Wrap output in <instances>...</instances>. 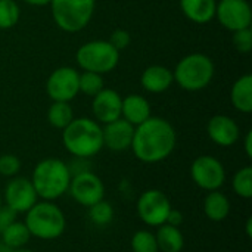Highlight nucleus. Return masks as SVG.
Listing matches in <instances>:
<instances>
[{
	"label": "nucleus",
	"mask_w": 252,
	"mask_h": 252,
	"mask_svg": "<svg viewBox=\"0 0 252 252\" xmlns=\"http://www.w3.org/2000/svg\"><path fill=\"white\" fill-rule=\"evenodd\" d=\"M74 120V111L69 102H53L47 111V121L52 127L63 130Z\"/></svg>",
	"instance_id": "obj_24"
},
{
	"label": "nucleus",
	"mask_w": 252,
	"mask_h": 252,
	"mask_svg": "<svg viewBox=\"0 0 252 252\" xmlns=\"http://www.w3.org/2000/svg\"><path fill=\"white\" fill-rule=\"evenodd\" d=\"M89 217L93 224L106 226L114 219V208L109 202L102 199V201L93 204L92 207H89Z\"/></svg>",
	"instance_id": "obj_27"
},
{
	"label": "nucleus",
	"mask_w": 252,
	"mask_h": 252,
	"mask_svg": "<svg viewBox=\"0 0 252 252\" xmlns=\"http://www.w3.org/2000/svg\"><path fill=\"white\" fill-rule=\"evenodd\" d=\"M12 251H13L12 248H9L7 245H4V244L0 241V252H12Z\"/></svg>",
	"instance_id": "obj_37"
},
{
	"label": "nucleus",
	"mask_w": 252,
	"mask_h": 252,
	"mask_svg": "<svg viewBox=\"0 0 252 252\" xmlns=\"http://www.w3.org/2000/svg\"><path fill=\"white\" fill-rule=\"evenodd\" d=\"M151 117V105L146 97L140 94H128L121 103V118L131 126H139Z\"/></svg>",
	"instance_id": "obj_18"
},
{
	"label": "nucleus",
	"mask_w": 252,
	"mask_h": 252,
	"mask_svg": "<svg viewBox=\"0 0 252 252\" xmlns=\"http://www.w3.org/2000/svg\"><path fill=\"white\" fill-rule=\"evenodd\" d=\"M232 189L233 192L242 199L252 198V167L247 165L238 170L232 179Z\"/></svg>",
	"instance_id": "obj_25"
},
{
	"label": "nucleus",
	"mask_w": 252,
	"mask_h": 252,
	"mask_svg": "<svg viewBox=\"0 0 252 252\" xmlns=\"http://www.w3.org/2000/svg\"><path fill=\"white\" fill-rule=\"evenodd\" d=\"M22 1L31 6H46L50 3V0H22Z\"/></svg>",
	"instance_id": "obj_36"
},
{
	"label": "nucleus",
	"mask_w": 252,
	"mask_h": 252,
	"mask_svg": "<svg viewBox=\"0 0 252 252\" xmlns=\"http://www.w3.org/2000/svg\"><path fill=\"white\" fill-rule=\"evenodd\" d=\"M133 252H159L155 233L149 230H137L130 241Z\"/></svg>",
	"instance_id": "obj_26"
},
{
	"label": "nucleus",
	"mask_w": 252,
	"mask_h": 252,
	"mask_svg": "<svg viewBox=\"0 0 252 252\" xmlns=\"http://www.w3.org/2000/svg\"><path fill=\"white\" fill-rule=\"evenodd\" d=\"M207 133L216 145L223 148L233 146L241 136L239 126L233 118L227 115H214L213 118H210Z\"/></svg>",
	"instance_id": "obj_16"
},
{
	"label": "nucleus",
	"mask_w": 252,
	"mask_h": 252,
	"mask_svg": "<svg viewBox=\"0 0 252 252\" xmlns=\"http://www.w3.org/2000/svg\"><path fill=\"white\" fill-rule=\"evenodd\" d=\"M204 213L211 221H224L230 214L229 198L220 190L208 192V195L204 199Z\"/></svg>",
	"instance_id": "obj_20"
},
{
	"label": "nucleus",
	"mask_w": 252,
	"mask_h": 252,
	"mask_svg": "<svg viewBox=\"0 0 252 252\" xmlns=\"http://www.w3.org/2000/svg\"><path fill=\"white\" fill-rule=\"evenodd\" d=\"M80 72L71 66L56 68L47 78L46 92L53 102H71L78 93Z\"/></svg>",
	"instance_id": "obj_12"
},
{
	"label": "nucleus",
	"mask_w": 252,
	"mask_h": 252,
	"mask_svg": "<svg viewBox=\"0 0 252 252\" xmlns=\"http://www.w3.org/2000/svg\"><path fill=\"white\" fill-rule=\"evenodd\" d=\"M171 208L168 196L158 189H148L137 199L139 219L149 227L164 224Z\"/></svg>",
	"instance_id": "obj_10"
},
{
	"label": "nucleus",
	"mask_w": 252,
	"mask_h": 252,
	"mask_svg": "<svg viewBox=\"0 0 252 252\" xmlns=\"http://www.w3.org/2000/svg\"><path fill=\"white\" fill-rule=\"evenodd\" d=\"M68 192L77 204L86 208L105 199V185L100 177L90 170L72 174Z\"/></svg>",
	"instance_id": "obj_9"
},
{
	"label": "nucleus",
	"mask_w": 252,
	"mask_h": 252,
	"mask_svg": "<svg viewBox=\"0 0 252 252\" xmlns=\"http://www.w3.org/2000/svg\"><path fill=\"white\" fill-rule=\"evenodd\" d=\"M244 146H245V154L248 158H252V131L250 130L245 136V140H244Z\"/></svg>",
	"instance_id": "obj_35"
},
{
	"label": "nucleus",
	"mask_w": 252,
	"mask_h": 252,
	"mask_svg": "<svg viewBox=\"0 0 252 252\" xmlns=\"http://www.w3.org/2000/svg\"><path fill=\"white\" fill-rule=\"evenodd\" d=\"M62 131L63 146L75 158L89 159L103 148L102 127L96 120L86 117L74 118Z\"/></svg>",
	"instance_id": "obj_2"
},
{
	"label": "nucleus",
	"mask_w": 252,
	"mask_h": 252,
	"mask_svg": "<svg viewBox=\"0 0 252 252\" xmlns=\"http://www.w3.org/2000/svg\"><path fill=\"white\" fill-rule=\"evenodd\" d=\"M232 105L244 114H250L252 111V75L245 74L239 77L233 86L230 93Z\"/></svg>",
	"instance_id": "obj_21"
},
{
	"label": "nucleus",
	"mask_w": 252,
	"mask_h": 252,
	"mask_svg": "<svg viewBox=\"0 0 252 252\" xmlns=\"http://www.w3.org/2000/svg\"><path fill=\"white\" fill-rule=\"evenodd\" d=\"M177 143L174 127L161 117H149L134 127L131 151L145 164H157L167 159Z\"/></svg>",
	"instance_id": "obj_1"
},
{
	"label": "nucleus",
	"mask_w": 252,
	"mask_h": 252,
	"mask_svg": "<svg viewBox=\"0 0 252 252\" xmlns=\"http://www.w3.org/2000/svg\"><path fill=\"white\" fill-rule=\"evenodd\" d=\"M21 170V161L16 155L4 154L0 157V176L3 177H15Z\"/></svg>",
	"instance_id": "obj_30"
},
{
	"label": "nucleus",
	"mask_w": 252,
	"mask_h": 252,
	"mask_svg": "<svg viewBox=\"0 0 252 252\" xmlns=\"http://www.w3.org/2000/svg\"><path fill=\"white\" fill-rule=\"evenodd\" d=\"M108 41H109L118 52H121V50H124V49L128 47V44H130V41H131V37H130V32H128V31H126V30H123V28H118V30L112 31V34H111V37H109Z\"/></svg>",
	"instance_id": "obj_32"
},
{
	"label": "nucleus",
	"mask_w": 252,
	"mask_h": 252,
	"mask_svg": "<svg viewBox=\"0 0 252 252\" xmlns=\"http://www.w3.org/2000/svg\"><path fill=\"white\" fill-rule=\"evenodd\" d=\"M69 165L59 158H44L32 170L31 183L43 201H56L68 192L71 182Z\"/></svg>",
	"instance_id": "obj_3"
},
{
	"label": "nucleus",
	"mask_w": 252,
	"mask_h": 252,
	"mask_svg": "<svg viewBox=\"0 0 252 252\" xmlns=\"http://www.w3.org/2000/svg\"><path fill=\"white\" fill-rule=\"evenodd\" d=\"M1 199L16 214H25L38 201V196L30 179L15 176L6 183Z\"/></svg>",
	"instance_id": "obj_11"
},
{
	"label": "nucleus",
	"mask_w": 252,
	"mask_h": 252,
	"mask_svg": "<svg viewBox=\"0 0 252 252\" xmlns=\"http://www.w3.org/2000/svg\"><path fill=\"white\" fill-rule=\"evenodd\" d=\"M251 224H252V220H251V219H248V221H247V235H248L250 238H251V236H252Z\"/></svg>",
	"instance_id": "obj_38"
},
{
	"label": "nucleus",
	"mask_w": 252,
	"mask_h": 252,
	"mask_svg": "<svg viewBox=\"0 0 252 252\" xmlns=\"http://www.w3.org/2000/svg\"><path fill=\"white\" fill-rule=\"evenodd\" d=\"M193 183L207 192L220 190L226 182V170L220 159L211 155H201L190 165Z\"/></svg>",
	"instance_id": "obj_8"
},
{
	"label": "nucleus",
	"mask_w": 252,
	"mask_h": 252,
	"mask_svg": "<svg viewBox=\"0 0 252 252\" xmlns=\"http://www.w3.org/2000/svg\"><path fill=\"white\" fill-rule=\"evenodd\" d=\"M78 89H80L81 93L93 97V96H96L103 89V78H102L100 74L84 71L83 74H80Z\"/></svg>",
	"instance_id": "obj_29"
},
{
	"label": "nucleus",
	"mask_w": 252,
	"mask_h": 252,
	"mask_svg": "<svg viewBox=\"0 0 252 252\" xmlns=\"http://www.w3.org/2000/svg\"><path fill=\"white\" fill-rule=\"evenodd\" d=\"M15 220H16V213L12 211L9 207L1 205V207H0V233H1L6 227H9Z\"/></svg>",
	"instance_id": "obj_33"
},
{
	"label": "nucleus",
	"mask_w": 252,
	"mask_h": 252,
	"mask_svg": "<svg viewBox=\"0 0 252 252\" xmlns=\"http://www.w3.org/2000/svg\"><path fill=\"white\" fill-rule=\"evenodd\" d=\"M19 6L15 0H0V30H9L19 21Z\"/></svg>",
	"instance_id": "obj_28"
},
{
	"label": "nucleus",
	"mask_w": 252,
	"mask_h": 252,
	"mask_svg": "<svg viewBox=\"0 0 252 252\" xmlns=\"http://www.w3.org/2000/svg\"><path fill=\"white\" fill-rule=\"evenodd\" d=\"M12 252H35V251H32V250H28V248H18V250H13Z\"/></svg>",
	"instance_id": "obj_39"
},
{
	"label": "nucleus",
	"mask_w": 252,
	"mask_h": 252,
	"mask_svg": "<svg viewBox=\"0 0 252 252\" xmlns=\"http://www.w3.org/2000/svg\"><path fill=\"white\" fill-rule=\"evenodd\" d=\"M173 77L174 81L188 92L202 90L214 77V62L204 53H190L179 61Z\"/></svg>",
	"instance_id": "obj_5"
},
{
	"label": "nucleus",
	"mask_w": 252,
	"mask_h": 252,
	"mask_svg": "<svg viewBox=\"0 0 252 252\" xmlns=\"http://www.w3.org/2000/svg\"><path fill=\"white\" fill-rule=\"evenodd\" d=\"M233 44L238 52L241 53H250L252 49V31L250 28H244L233 32Z\"/></svg>",
	"instance_id": "obj_31"
},
{
	"label": "nucleus",
	"mask_w": 252,
	"mask_h": 252,
	"mask_svg": "<svg viewBox=\"0 0 252 252\" xmlns=\"http://www.w3.org/2000/svg\"><path fill=\"white\" fill-rule=\"evenodd\" d=\"M174 83L173 71L162 65L148 66L140 77L142 87L149 93H162Z\"/></svg>",
	"instance_id": "obj_17"
},
{
	"label": "nucleus",
	"mask_w": 252,
	"mask_h": 252,
	"mask_svg": "<svg viewBox=\"0 0 252 252\" xmlns=\"http://www.w3.org/2000/svg\"><path fill=\"white\" fill-rule=\"evenodd\" d=\"M216 0H180V9L195 24H208L216 18Z\"/></svg>",
	"instance_id": "obj_19"
},
{
	"label": "nucleus",
	"mask_w": 252,
	"mask_h": 252,
	"mask_svg": "<svg viewBox=\"0 0 252 252\" xmlns=\"http://www.w3.org/2000/svg\"><path fill=\"white\" fill-rule=\"evenodd\" d=\"M55 24L65 32L86 28L93 16L96 0H50Z\"/></svg>",
	"instance_id": "obj_6"
},
{
	"label": "nucleus",
	"mask_w": 252,
	"mask_h": 252,
	"mask_svg": "<svg viewBox=\"0 0 252 252\" xmlns=\"http://www.w3.org/2000/svg\"><path fill=\"white\" fill-rule=\"evenodd\" d=\"M121 103L123 97L118 92L112 89H102L96 96H93L92 111L97 123L108 124L121 118Z\"/></svg>",
	"instance_id": "obj_14"
},
{
	"label": "nucleus",
	"mask_w": 252,
	"mask_h": 252,
	"mask_svg": "<svg viewBox=\"0 0 252 252\" xmlns=\"http://www.w3.org/2000/svg\"><path fill=\"white\" fill-rule=\"evenodd\" d=\"M157 244L159 252H182L185 248V236L180 227L170 224H161L157 227Z\"/></svg>",
	"instance_id": "obj_22"
},
{
	"label": "nucleus",
	"mask_w": 252,
	"mask_h": 252,
	"mask_svg": "<svg viewBox=\"0 0 252 252\" xmlns=\"http://www.w3.org/2000/svg\"><path fill=\"white\" fill-rule=\"evenodd\" d=\"M0 236H1V242L12 250L24 248L28 244V241L31 239V235H30L25 223L18 221V220H15L9 227H6L0 233Z\"/></svg>",
	"instance_id": "obj_23"
},
{
	"label": "nucleus",
	"mask_w": 252,
	"mask_h": 252,
	"mask_svg": "<svg viewBox=\"0 0 252 252\" xmlns=\"http://www.w3.org/2000/svg\"><path fill=\"white\" fill-rule=\"evenodd\" d=\"M133 136H134V126H131L124 118H118L102 127L103 146L114 152H123L130 149Z\"/></svg>",
	"instance_id": "obj_15"
},
{
	"label": "nucleus",
	"mask_w": 252,
	"mask_h": 252,
	"mask_svg": "<svg viewBox=\"0 0 252 252\" xmlns=\"http://www.w3.org/2000/svg\"><path fill=\"white\" fill-rule=\"evenodd\" d=\"M182 223H183V214L179 210L171 208L164 224H170V226H174V227H180Z\"/></svg>",
	"instance_id": "obj_34"
},
{
	"label": "nucleus",
	"mask_w": 252,
	"mask_h": 252,
	"mask_svg": "<svg viewBox=\"0 0 252 252\" xmlns=\"http://www.w3.org/2000/svg\"><path fill=\"white\" fill-rule=\"evenodd\" d=\"M31 236L41 241H53L63 235L66 219L63 211L53 201H37L24 220Z\"/></svg>",
	"instance_id": "obj_4"
},
{
	"label": "nucleus",
	"mask_w": 252,
	"mask_h": 252,
	"mask_svg": "<svg viewBox=\"0 0 252 252\" xmlns=\"http://www.w3.org/2000/svg\"><path fill=\"white\" fill-rule=\"evenodd\" d=\"M75 58L81 69L102 75L117 68L120 52L108 40H93L80 46Z\"/></svg>",
	"instance_id": "obj_7"
},
{
	"label": "nucleus",
	"mask_w": 252,
	"mask_h": 252,
	"mask_svg": "<svg viewBox=\"0 0 252 252\" xmlns=\"http://www.w3.org/2000/svg\"><path fill=\"white\" fill-rule=\"evenodd\" d=\"M3 205V199H1V193H0V207Z\"/></svg>",
	"instance_id": "obj_40"
},
{
	"label": "nucleus",
	"mask_w": 252,
	"mask_h": 252,
	"mask_svg": "<svg viewBox=\"0 0 252 252\" xmlns=\"http://www.w3.org/2000/svg\"><path fill=\"white\" fill-rule=\"evenodd\" d=\"M219 22L229 31L235 32L250 28L252 22V9L248 0H220L216 7Z\"/></svg>",
	"instance_id": "obj_13"
}]
</instances>
